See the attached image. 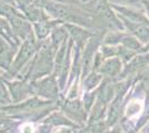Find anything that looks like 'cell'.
Segmentation results:
<instances>
[{
  "mask_svg": "<svg viewBox=\"0 0 149 133\" xmlns=\"http://www.w3.org/2000/svg\"><path fill=\"white\" fill-rule=\"evenodd\" d=\"M39 47H40V41H38L36 36H32L30 38L24 40L22 44L19 48L17 57L9 69L10 76L17 74L19 71L25 67V64L30 60L31 57L35 56V53L38 51Z\"/></svg>",
  "mask_w": 149,
  "mask_h": 133,
  "instance_id": "cell-1",
  "label": "cell"
},
{
  "mask_svg": "<svg viewBox=\"0 0 149 133\" xmlns=\"http://www.w3.org/2000/svg\"><path fill=\"white\" fill-rule=\"evenodd\" d=\"M40 52L33 61V68H31L33 78H38L44 74H48L52 68V61L55 57L56 48L51 42H47L42 47L40 45Z\"/></svg>",
  "mask_w": 149,
  "mask_h": 133,
  "instance_id": "cell-2",
  "label": "cell"
},
{
  "mask_svg": "<svg viewBox=\"0 0 149 133\" xmlns=\"http://www.w3.org/2000/svg\"><path fill=\"white\" fill-rule=\"evenodd\" d=\"M9 20V23L11 25L13 33L16 34V37L19 40H26V39L30 38L32 36H35L33 32V27L29 20L25 17V14L22 12H19L11 17Z\"/></svg>",
  "mask_w": 149,
  "mask_h": 133,
  "instance_id": "cell-3",
  "label": "cell"
},
{
  "mask_svg": "<svg viewBox=\"0 0 149 133\" xmlns=\"http://www.w3.org/2000/svg\"><path fill=\"white\" fill-rule=\"evenodd\" d=\"M61 23L60 21L58 20H42V21H39V22H35L32 23V27H33V32H35V36L37 38L38 41L42 42L45 41V39L47 38L49 34H51V31L52 29L56 27L57 25Z\"/></svg>",
  "mask_w": 149,
  "mask_h": 133,
  "instance_id": "cell-4",
  "label": "cell"
},
{
  "mask_svg": "<svg viewBox=\"0 0 149 133\" xmlns=\"http://www.w3.org/2000/svg\"><path fill=\"white\" fill-rule=\"evenodd\" d=\"M17 48L7 42L5 39L0 37V68L9 70L13 64V59Z\"/></svg>",
  "mask_w": 149,
  "mask_h": 133,
  "instance_id": "cell-5",
  "label": "cell"
},
{
  "mask_svg": "<svg viewBox=\"0 0 149 133\" xmlns=\"http://www.w3.org/2000/svg\"><path fill=\"white\" fill-rule=\"evenodd\" d=\"M110 6L111 8L116 9L120 14V17H123L125 19L129 20L131 22H135V23L149 25V19L147 17H145L143 13L138 12L131 8H127V7L118 6V5H110Z\"/></svg>",
  "mask_w": 149,
  "mask_h": 133,
  "instance_id": "cell-6",
  "label": "cell"
},
{
  "mask_svg": "<svg viewBox=\"0 0 149 133\" xmlns=\"http://www.w3.org/2000/svg\"><path fill=\"white\" fill-rule=\"evenodd\" d=\"M120 20L124 21V25H126V28L135 36V38L139 39L141 42L148 43L149 42V25L135 23V22H131L129 20L125 19L123 17H120Z\"/></svg>",
  "mask_w": 149,
  "mask_h": 133,
  "instance_id": "cell-7",
  "label": "cell"
},
{
  "mask_svg": "<svg viewBox=\"0 0 149 133\" xmlns=\"http://www.w3.org/2000/svg\"><path fill=\"white\" fill-rule=\"evenodd\" d=\"M63 25L66 27L68 33L71 36V40L76 42L77 47H82L85 41L89 37H91V33L85 29H82L81 25H72V23H63Z\"/></svg>",
  "mask_w": 149,
  "mask_h": 133,
  "instance_id": "cell-8",
  "label": "cell"
},
{
  "mask_svg": "<svg viewBox=\"0 0 149 133\" xmlns=\"http://www.w3.org/2000/svg\"><path fill=\"white\" fill-rule=\"evenodd\" d=\"M0 37L5 39L7 42H9L15 48H18L20 44V40L13 33L11 25L9 23V20L2 16H0Z\"/></svg>",
  "mask_w": 149,
  "mask_h": 133,
  "instance_id": "cell-9",
  "label": "cell"
},
{
  "mask_svg": "<svg viewBox=\"0 0 149 133\" xmlns=\"http://www.w3.org/2000/svg\"><path fill=\"white\" fill-rule=\"evenodd\" d=\"M37 88L38 93L46 98L54 99L58 94V89H57L56 81H55L54 76H50V78H47L42 81H40L37 84Z\"/></svg>",
  "mask_w": 149,
  "mask_h": 133,
  "instance_id": "cell-10",
  "label": "cell"
},
{
  "mask_svg": "<svg viewBox=\"0 0 149 133\" xmlns=\"http://www.w3.org/2000/svg\"><path fill=\"white\" fill-rule=\"evenodd\" d=\"M63 111L68 114L71 119H74L78 122H82L86 119V113L81 108L79 101H66L63 105Z\"/></svg>",
  "mask_w": 149,
  "mask_h": 133,
  "instance_id": "cell-11",
  "label": "cell"
},
{
  "mask_svg": "<svg viewBox=\"0 0 149 133\" xmlns=\"http://www.w3.org/2000/svg\"><path fill=\"white\" fill-rule=\"evenodd\" d=\"M121 71V60L118 58H110L100 65V73L107 76H116Z\"/></svg>",
  "mask_w": 149,
  "mask_h": 133,
  "instance_id": "cell-12",
  "label": "cell"
},
{
  "mask_svg": "<svg viewBox=\"0 0 149 133\" xmlns=\"http://www.w3.org/2000/svg\"><path fill=\"white\" fill-rule=\"evenodd\" d=\"M47 102L41 101L39 99H31L29 101L25 102L22 104H19L17 107H13V108H3L2 110H9V111H15V112H29V111H32L35 109H38L39 107H42V105H46Z\"/></svg>",
  "mask_w": 149,
  "mask_h": 133,
  "instance_id": "cell-13",
  "label": "cell"
},
{
  "mask_svg": "<svg viewBox=\"0 0 149 133\" xmlns=\"http://www.w3.org/2000/svg\"><path fill=\"white\" fill-rule=\"evenodd\" d=\"M149 62V54L146 56H139L136 57L130 63L128 64V67L125 70L124 74L125 76H128V73H132V72H137L139 70L143 69Z\"/></svg>",
  "mask_w": 149,
  "mask_h": 133,
  "instance_id": "cell-14",
  "label": "cell"
},
{
  "mask_svg": "<svg viewBox=\"0 0 149 133\" xmlns=\"http://www.w3.org/2000/svg\"><path fill=\"white\" fill-rule=\"evenodd\" d=\"M9 87H10V91L15 102H19L20 100H22L29 92V88L25 82L9 83Z\"/></svg>",
  "mask_w": 149,
  "mask_h": 133,
  "instance_id": "cell-15",
  "label": "cell"
},
{
  "mask_svg": "<svg viewBox=\"0 0 149 133\" xmlns=\"http://www.w3.org/2000/svg\"><path fill=\"white\" fill-rule=\"evenodd\" d=\"M113 92H115V90H113L112 83H110L108 80L104 81L99 91V101L102 103H107L108 101H110Z\"/></svg>",
  "mask_w": 149,
  "mask_h": 133,
  "instance_id": "cell-16",
  "label": "cell"
},
{
  "mask_svg": "<svg viewBox=\"0 0 149 133\" xmlns=\"http://www.w3.org/2000/svg\"><path fill=\"white\" fill-rule=\"evenodd\" d=\"M99 80H100V76H98L97 73L93 72V73H91V74L86 79L85 85H86V88L87 89H93L97 83L99 82Z\"/></svg>",
  "mask_w": 149,
  "mask_h": 133,
  "instance_id": "cell-17",
  "label": "cell"
},
{
  "mask_svg": "<svg viewBox=\"0 0 149 133\" xmlns=\"http://www.w3.org/2000/svg\"><path fill=\"white\" fill-rule=\"evenodd\" d=\"M48 120H49L48 122L54 123V124H65V125H70L71 124L67 119L62 118L60 114H54V115L50 116Z\"/></svg>",
  "mask_w": 149,
  "mask_h": 133,
  "instance_id": "cell-18",
  "label": "cell"
},
{
  "mask_svg": "<svg viewBox=\"0 0 149 133\" xmlns=\"http://www.w3.org/2000/svg\"><path fill=\"white\" fill-rule=\"evenodd\" d=\"M8 122H9V121L7 120L6 118L3 116V115H2V114L0 113V127H5V125H7V124H8Z\"/></svg>",
  "mask_w": 149,
  "mask_h": 133,
  "instance_id": "cell-19",
  "label": "cell"
},
{
  "mask_svg": "<svg viewBox=\"0 0 149 133\" xmlns=\"http://www.w3.org/2000/svg\"><path fill=\"white\" fill-rule=\"evenodd\" d=\"M1 2H6V3H9V5H13V6L17 7V3H16V0H0Z\"/></svg>",
  "mask_w": 149,
  "mask_h": 133,
  "instance_id": "cell-20",
  "label": "cell"
},
{
  "mask_svg": "<svg viewBox=\"0 0 149 133\" xmlns=\"http://www.w3.org/2000/svg\"><path fill=\"white\" fill-rule=\"evenodd\" d=\"M143 2V5L146 6V8H147V10L149 11V0H141Z\"/></svg>",
  "mask_w": 149,
  "mask_h": 133,
  "instance_id": "cell-21",
  "label": "cell"
},
{
  "mask_svg": "<svg viewBox=\"0 0 149 133\" xmlns=\"http://www.w3.org/2000/svg\"><path fill=\"white\" fill-rule=\"evenodd\" d=\"M105 133H120V131H118V130H112L110 132H105Z\"/></svg>",
  "mask_w": 149,
  "mask_h": 133,
  "instance_id": "cell-22",
  "label": "cell"
},
{
  "mask_svg": "<svg viewBox=\"0 0 149 133\" xmlns=\"http://www.w3.org/2000/svg\"><path fill=\"white\" fill-rule=\"evenodd\" d=\"M81 133H93V132H91V131H90V130H89V131H86V132H85V131H84V132H81Z\"/></svg>",
  "mask_w": 149,
  "mask_h": 133,
  "instance_id": "cell-23",
  "label": "cell"
}]
</instances>
